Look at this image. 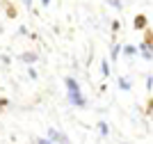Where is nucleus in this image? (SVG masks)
I'll return each mask as SVG.
<instances>
[{
  "instance_id": "20e7f679",
  "label": "nucleus",
  "mask_w": 153,
  "mask_h": 144,
  "mask_svg": "<svg viewBox=\"0 0 153 144\" xmlns=\"http://www.w3.org/2000/svg\"><path fill=\"white\" fill-rule=\"evenodd\" d=\"M37 60H39V55H37V53H32V50H27V53L21 55V62H25V64H34Z\"/></svg>"
},
{
  "instance_id": "f257e3e1",
  "label": "nucleus",
  "mask_w": 153,
  "mask_h": 144,
  "mask_svg": "<svg viewBox=\"0 0 153 144\" xmlns=\"http://www.w3.org/2000/svg\"><path fill=\"white\" fill-rule=\"evenodd\" d=\"M64 87H66V98H69L71 105L87 107V98H85V94L80 92V82H78L76 78H66V80H64Z\"/></svg>"
},
{
  "instance_id": "f8f14e48",
  "label": "nucleus",
  "mask_w": 153,
  "mask_h": 144,
  "mask_svg": "<svg viewBox=\"0 0 153 144\" xmlns=\"http://www.w3.org/2000/svg\"><path fill=\"white\" fill-rule=\"evenodd\" d=\"M151 87H153V75L149 73V75H146V89H151Z\"/></svg>"
},
{
  "instance_id": "9d476101",
  "label": "nucleus",
  "mask_w": 153,
  "mask_h": 144,
  "mask_svg": "<svg viewBox=\"0 0 153 144\" xmlns=\"http://www.w3.org/2000/svg\"><path fill=\"white\" fill-rule=\"evenodd\" d=\"M110 2V7H114V9H123V2L121 0H108Z\"/></svg>"
},
{
  "instance_id": "39448f33",
  "label": "nucleus",
  "mask_w": 153,
  "mask_h": 144,
  "mask_svg": "<svg viewBox=\"0 0 153 144\" xmlns=\"http://www.w3.org/2000/svg\"><path fill=\"white\" fill-rule=\"evenodd\" d=\"M123 53V46H119V44H114L112 46V50H110V60H117V57Z\"/></svg>"
},
{
  "instance_id": "423d86ee",
  "label": "nucleus",
  "mask_w": 153,
  "mask_h": 144,
  "mask_svg": "<svg viewBox=\"0 0 153 144\" xmlns=\"http://www.w3.org/2000/svg\"><path fill=\"white\" fill-rule=\"evenodd\" d=\"M98 131H101V135H103V137H108V135H110V126H108V121H98Z\"/></svg>"
},
{
  "instance_id": "f03ea898",
  "label": "nucleus",
  "mask_w": 153,
  "mask_h": 144,
  "mask_svg": "<svg viewBox=\"0 0 153 144\" xmlns=\"http://www.w3.org/2000/svg\"><path fill=\"white\" fill-rule=\"evenodd\" d=\"M48 140H51L53 144H71V140L66 137L62 131H57V128H48Z\"/></svg>"
},
{
  "instance_id": "2eb2a0df",
  "label": "nucleus",
  "mask_w": 153,
  "mask_h": 144,
  "mask_svg": "<svg viewBox=\"0 0 153 144\" xmlns=\"http://www.w3.org/2000/svg\"><path fill=\"white\" fill-rule=\"evenodd\" d=\"M119 28H121V23H119V21H114V23H112V30L119 32Z\"/></svg>"
},
{
  "instance_id": "ddd939ff",
  "label": "nucleus",
  "mask_w": 153,
  "mask_h": 144,
  "mask_svg": "<svg viewBox=\"0 0 153 144\" xmlns=\"http://www.w3.org/2000/svg\"><path fill=\"white\" fill-rule=\"evenodd\" d=\"M37 144H53V142H51L48 137H39V140H37Z\"/></svg>"
},
{
  "instance_id": "dca6fc26",
  "label": "nucleus",
  "mask_w": 153,
  "mask_h": 144,
  "mask_svg": "<svg viewBox=\"0 0 153 144\" xmlns=\"http://www.w3.org/2000/svg\"><path fill=\"white\" fill-rule=\"evenodd\" d=\"M25 9H32V0H25Z\"/></svg>"
},
{
  "instance_id": "1a4fd4ad",
  "label": "nucleus",
  "mask_w": 153,
  "mask_h": 144,
  "mask_svg": "<svg viewBox=\"0 0 153 144\" xmlns=\"http://www.w3.org/2000/svg\"><path fill=\"white\" fill-rule=\"evenodd\" d=\"M101 73H103V78H108V75H110V62L101 64Z\"/></svg>"
},
{
  "instance_id": "7ed1b4c3",
  "label": "nucleus",
  "mask_w": 153,
  "mask_h": 144,
  "mask_svg": "<svg viewBox=\"0 0 153 144\" xmlns=\"http://www.w3.org/2000/svg\"><path fill=\"white\" fill-rule=\"evenodd\" d=\"M133 25H135V30H144V28L149 25V21H146V16H144V14H137V16H135V21H133Z\"/></svg>"
},
{
  "instance_id": "9b49d317",
  "label": "nucleus",
  "mask_w": 153,
  "mask_h": 144,
  "mask_svg": "<svg viewBox=\"0 0 153 144\" xmlns=\"http://www.w3.org/2000/svg\"><path fill=\"white\" fill-rule=\"evenodd\" d=\"M27 75H30L32 80H37V69H32V66H27Z\"/></svg>"
},
{
  "instance_id": "0eeeda50",
  "label": "nucleus",
  "mask_w": 153,
  "mask_h": 144,
  "mask_svg": "<svg viewBox=\"0 0 153 144\" xmlns=\"http://www.w3.org/2000/svg\"><path fill=\"white\" fill-rule=\"evenodd\" d=\"M137 53H140V50L135 48V46H123V55L126 57H135Z\"/></svg>"
},
{
  "instance_id": "6e6552de",
  "label": "nucleus",
  "mask_w": 153,
  "mask_h": 144,
  "mask_svg": "<svg viewBox=\"0 0 153 144\" xmlns=\"http://www.w3.org/2000/svg\"><path fill=\"white\" fill-rule=\"evenodd\" d=\"M117 82H119V89H123V92H128V89L133 87V85H130V80H128V78H119V80H117Z\"/></svg>"
},
{
  "instance_id": "f3484780",
  "label": "nucleus",
  "mask_w": 153,
  "mask_h": 144,
  "mask_svg": "<svg viewBox=\"0 0 153 144\" xmlns=\"http://www.w3.org/2000/svg\"><path fill=\"white\" fill-rule=\"evenodd\" d=\"M51 5V0H41V7H48Z\"/></svg>"
},
{
  "instance_id": "4468645a",
  "label": "nucleus",
  "mask_w": 153,
  "mask_h": 144,
  "mask_svg": "<svg viewBox=\"0 0 153 144\" xmlns=\"http://www.w3.org/2000/svg\"><path fill=\"white\" fill-rule=\"evenodd\" d=\"M7 14H9L12 19H14V16H16V12H14V7H12V5H7Z\"/></svg>"
}]
</instances>
